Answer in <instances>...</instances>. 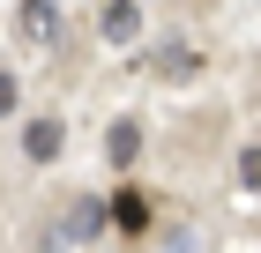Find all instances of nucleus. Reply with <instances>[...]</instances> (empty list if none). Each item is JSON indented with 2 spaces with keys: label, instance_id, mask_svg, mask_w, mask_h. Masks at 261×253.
Returning <instances> with one entry per match:
<instances>
[{
  "label": "nucleus",
  "instance_id": "f257e3e1",
  "mask_svg": "<svg viewBox=\"0 0 261 253\" xmlns=\"http://www.w3.org/2000/svg\"><path fill=\"white\" fill-rule=\"evenodd\" d=\"M15 30L30 45H53V38H60V8H53V0H22V8H15Z\"/></svg>",
  "mask_w": 261,
  "mask_h": 253
},
{
  "label": "nucleus",
  "instance_id": "f03ea898",
  "mask_svg": "<svg viewBox=\"0 0 261 253\" xmlns=\"http://www.w3.org/2000/svg\"><path fill=\"white\" fill-rule=\"evenodd\" d=\"M60 149H67L60 119H30V127H22V156H30V164H53Z\"/></svg>",
  "mask_w": 261,
  "mask_h": 253
},
{
  "label": "nucleus",
  "instance_id": "7ed1b4c3",
  "mask_svg": "<svg viewBox=\"0 0 261 253\" xmlns=\"http://www.w3.org/2000/svg\"><path fill=\"white\" fill-rule=\"evenodd\" d=\"M105 38L112 45H135L142 38V0H105Z\"/></svg>",
  "mask_w": 261,
  "mask_h": 253
},
{
  "label": "nucleus",
  "instance_id": "20e7f679",
  "mask_svg": "<svg viewBox=\"0 0 261 253\" xmlns=\"http://www.w3.org/2000/svg\"><path fill=\"white\" fill-rule=\"evenodd\" d=\"M112 223H120L127 238H142V231H149V201H142L135 186H120V194H112Z\"/></svg>",
  "mask_w": 261,
  "mask_h": 253
},
{
  "label": "nucleus",
  "instance_id": "39448f33",
  "mask_svg": "<svg viewBox=\"0 0 261 253\" xmlns=\"http://www.w3.org/2000/svg\"><path fill=\"white\" fill-rule=\"evenodd\" d=\"M105 156H112V164H135V156H142V127H135V119H120V127L105 134Z\"/></svg>",
  "mask_w": 261,
  "mask_h": 253
},
{
  "label": "nucleus",
  "instance_id": "423d86ee",
  "mask_svg": "<svg viewBox=\"0 0 261 253\" xmlns=\"http://www.w3.org/2000/svg\"><path fill=\"white\" fill-rule=\"evenodd\" d=\"M67 231H75V238H97V231H105V201H75Z\"/></svg>",
  "mask_w": 261,
  "mask_h": 253
},
{
  "label": "nucleus",
  "instance_id": "0eeeda50",
  "mask_svg": "<svg viewBox=\"0 0 261 253\" xmlns=\"http://www.w3.org/2000/svg\"><path fill=\"white\" fill-rule=\"evenodd\" d=\"M194 67H201V60L187 52V45H172V52H157V75H164V82H187Z\"/></svg>",
  "mask_w": 261,
  "mask_h": 253
},
{
  "label": "nucleus",
  "instance_id": "6e6552de",
  "mask_svg": "<svg viewBox=\"0 0 261 253\" xmlns=\"http://www.w3.org/2000/svg\"><path fill=\"white\" fill-rule=\"evenodd\" d=\"M239 186H246V194H261V142H246V149H239Z\"/></svg>",
  "mask_w": 261,
  "mask_h": 253
}]
</instances>
